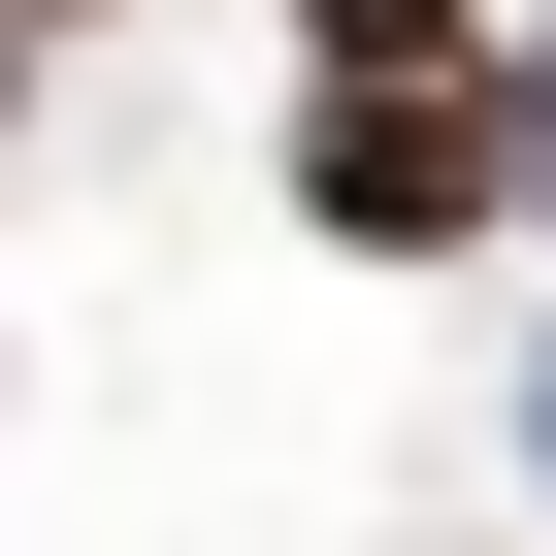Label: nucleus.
Instances as JSON below:
<instances>
[{
  "label": "nucleus",
  "mask_w": 556,
  "mask_h": 556,
  "mask_svg": "<svg viewBox=\"0 0 556 556\" xmlns=\"http://www.w3.org/2000/svg\"><path fill=\"white\" fill-rule=\"evenodd\" d=\"M295 229H328V262L523 229V99H491V66H458V99H295Z\"/></svg>",
  "instance_id": "obj_1"
},
{
  "label": "nucleus",
  "mask_w": 556,
  "mask_h": 556,
  "mask_svg": "<svg viewBox=\"0 0 556 556\" xmlns=\"http://www.w3.org/2000/svg\"><path fill=\"white\" fill-rule=\"evenodd\" d=\"M295 66H328V99H458V66H523V34H491V0H295Z\"/></svg>",
  "instance_id": "obj_2"
},
{
  "label": "nucleus",
  "mask_w": 556,
  "mask_h": 556,
  "mask_svg": "<svg viewBox=\"0 0 556 556\" xmlns=\"http://www.w3.org/2000/svg\"><path fill=\"white\" fill-rule=\"evenodd\" d=\"M491 99H523V229H556V34H523V66H491Z\"/></svg>",
  "instance_id": "obj_3"
},
{
  "label": "nucleus",
  "mask_w": 556,
  "mask_h": 556,
  "mask_svg": "<svg viewBox=\"0 0 556 556\" xmlns=\"http://www.w3.org/2000/svg\"><path fill=\"white\" fill-rule=\"evenodd\" d=\"M523 491H556V328H523Z\"/></svg>",
  "instance_id": "obj_4"
},
{
  "label": "nucleus",
  "mask_w": 556,
  "mask_h": 556,
  "mask_svg": "<svg viewBox=\"0 0 556 556\" xmlns=\"http://www.w3.org/2000/svg\"><path fill=\"white\" fill-rule=\"evenodd\" d=\"M0 34H99V0H0Z\"/></svg>",
  "instance_id": "obj_5"
},
{
  "label": "nucleus",
  "mask_w": 556,
  "mask_h": 556,
  "mask_svg": "<svg viewBox=\"0 0 556 556\" xmlns=\"http://www.w3.org/2000/svg\"><path fill=\"white\" fill-rule=\"evenodd\" d=\"M0 131H34V34H0Z\"/></svg>",
  "instance_id": "obj_6"
}]
</instances>
